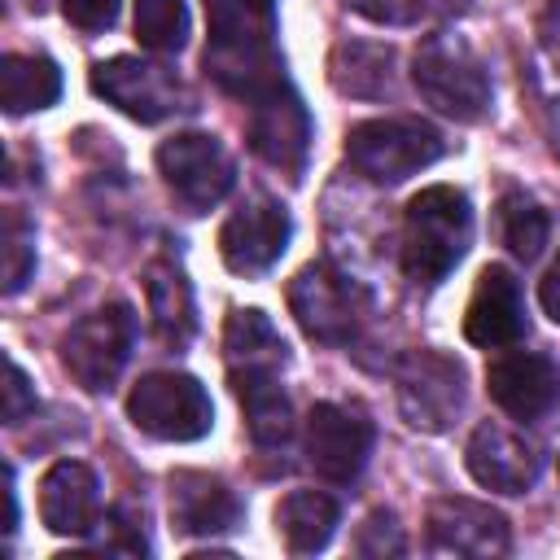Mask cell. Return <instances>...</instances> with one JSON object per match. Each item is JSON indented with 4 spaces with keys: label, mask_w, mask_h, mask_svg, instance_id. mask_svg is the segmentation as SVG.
Here are the masks:
<instances>
[{
    "label": "cell",
    "mask_w": 560,
    "mask_h": 560,
    "mask_svg": "<svg viewBox=\"0 0 560 560\" xmlns=\"http://www.w3.org/2000/svg\"><path fill=\"white\" fill-rule=\"evenodd\" d=\"M206 74L223 92L249 101L284 79L271 0H206Z\"/></svg>",
    "instance_id": "1"
},
{
    "label": "cell",
    "mask_w": 560,
    "mask_h": 560,
    "mask_svg": "<svg viewBox=\"0 0 560 560\" xmlns=\"http://www.w3.org/2000/svg\"><path fill=\"white\" fill-rule=\"evenodd\" d=\"M468 241H472V210L459 188L433 184L407 201L402 271L411 284H420V289L442 284L451 276V267L468 254Z\"/></svg>",
    "instance_id": "2"
},
{
    "label": "cell",
    "mask_w": 560,
    "mask_h": 560,
    "mask_svg": "<svg viewBox=\"0 0 560 560\" xmlns=\"http://www.w3.org/2000/svg\"><path fill=\"white\" fill-rule=\"evenodd\" d=\"M411 79H416L420 96L455 122H477L490 109V74L481 66V57L451 31H433L420 39Z\"/></svg>",
    "instance_id": "3"
},
{
    "label": "cell",
    "mask_w": 560,
    "mask_h": 560,
    "mask_svg": "<svg viewBox=\"0 0 560 560\" xmlns=\"http://www.w3.org/2000/svg\"><path fill=\"white\" fill-rule=\"evenodd\" d=\"M442 131L420 118H368L346 131V158L372 184H402L442 158Z\"/></svg>",
    "instance_id": "4"
},
{
    "label": "cell",
    "mask_w": 560,
    "mask_h": 560,
    "mask_svg": "<svg viewBox=\"0 0 560 560\" xmlns=\"http://www.w3.org/2000/svg\"><path fill=\"white\" fill-rule=\"evenodd\" d=\"M127 416L158 442H197L214 424L210 394L188 372H149L127 394Z\"/></svg>",
    "instance_id": "5"
},
{
    "label": "cell",
    "mask_w": 560,
    "mask_h": 560,
    "mask_svg": "<svg viewBox=\"0 0 560 560\" xmlns=\"http://www.w3.org/2000/svg\"><path fill=\"white\" fill-rule=\"evenodd\" d=\"M131 346H136V311L127 302H105L101 311L74 319L61 332V368L88 394H101L127 368Z\"/></svg>",
    "instance_id": "6"
},
{
    "label": "cell",
    "mask_w": 560,
    "mask_h": 560,
    "mask_svg": "<svg viewBox=\"0 0 560 560\" xmlns=\"http://www.w3.org/2000/svg\"><path fill=\"white\" fill-rule=\"evenodd\" d=\"M289 311L311 341L350 346L363 324V293L328 262H311L289 280Z\"/></svg>",
    "instance_id": "7"
},
{
    "label": "cell",
    "mask_w": 560,
    "mask_h": 560,
    "mask_svg": "<svg viewBox=\"0 0 560 560\" xmlns=\"http://www.w3.org/2000/svg\"><path fill=\"white\" fill-rule=\"evenodd\" d=\"M158 171L171 184V192L197 214L219 206L236 184L232 153L206 131H179V136L162 140L158 144Z\"/></svg>",
    "instance_id": "8"
},
{
    "label": "cell",
    "mask_w": 560,
    "mask_h": 560,
    "mask_svg": "<svg viewBox=\"0 0 560 560\" xmlns=\"http://www.w3.org/2000/svg\"><path fill=\"white\" fill-rule=\"evenodd\" d=\"M92 92L118 105L136 122H162L179 109L184 83L171 66L144 57H109L92 66Z\"/></svg>",
    "instance_id": "9"
},
{
    "label": "cell",
    "mask_w": 560,
    "mask_h": 560,
    "mask_svg": "<svg viewBox=\"0 0 560 560\" xmlns=\"http://www.w3.org/2000/svg\"><path fill=\"white\" fill-rule=\"evenodd\" d=\"M394 381H398L402 416L416 429L442 433L455 420V411L464 407V368L438 350H411L398 363Z\"/></svg>",
    "instance_id": "10"
},
{
    "label": "cell",
    "mask_w": 560,
    "mask_h": 560,
    "mask_svg": "<svg viewBox=\"0 0 560 560\" xmlns=\"http://www.w3.org/2000/svg\"><path fill=\"white\" fill-rule=\"evenodd\" d=\"M372 420L337 407V402H315L306 416V464L315 468V477L346 486L363 472L368 455H372Z\"/></svg>",
    "instance_id": "11"
},
{
    "label": "cell",
    "mask_w": 560,
    "mask_h": 560,
    "mask_svg": "<svg viewBox=\"0 0 560 560\" xmlns=\"http://www.w3.org/2000/svg\"><path fill=\"white\" fill-rule=\"evenodd\" d=\"M249 149L262 162L289 171V175H298L302 162H306V149H311V114H306L302 96L284 79L271 83L267 92L249 96Z\"/></svg>",
    "instance_id": "12"
},
{
    "label": "cell",
    "mask_w": 560,
    "mask_h": 560,
    "mask_svg": "<svg viewBox=\"0 0 560 560\" xmlns=\"http://www.w3.org/2000/svg\"><path fill=\"white\" fill-rule=\"evenodd\" d=\"M289 214L271 197H249L219 228V254L236 276H262L280 262L289 245Z\"/></svg>",
    "instance_id": "13"
},
{
    "label": "cell",
    "mask_w": 560,
    "mask_h": 560,
    "mask_svg": "<svg viewBox=\"0 0 560 560\" xmlns=\"http://www.w3.org/2000/svg\"><path fill=\"white\" fill-rule=\"evenodd\" d=\"M464 464H468V472H472L477 486L499 490V494H525L538 481L542 455H538V446L521 429L499 424V420H486V424L472 429L468 451H464Z\"/></svg>",
    "instance_id": "14"
},
{
    "label": "cell",
    "mask_w": 560,
    "mask_h": 560,
    "mask_svg": "<svg viewBox=\"0 0 560 560\" xmlns=\"http://www.w3.org/2000/svg\"><path fill=\"white\" fill-rule=\"evenodd\" d=\"M429 547L442 556L494 560L508 551V521L477 499H438L429 508Z\"/></svg>",
    "instance_id": "15"
},
{
    "label": "cell",
    "mask_w": 560,
    "mask_h": 560,
    "mask_svg": "<svg viewBox=\"0 0 560 560\" xmlns=\"http://www.w3.org/2000/svg\"><path fill=\"white\" fill-rule=\"evenodd\" d=\"M464 337L486 350H499L525 337V293H521V280L503 262H490L477 276V289L464 315Z\"/></svg>",
    "instance_id": "16"
},
{
    "label": "cell",
    "mask_w": 560,
    "mask_h": 560,
    "mask_svg": "<svg viewBox=\"0 0 560 560\" xmlns=\"http://www.w3.org/2000/svg\"><path fill=\"white\" fill-rule=\"evenodd\" d=\"M39 516L61 538H88L101 525V481L79 459H57L39 481Z\"/></svg>",
    "instance_id": "17"
},
{
    "label": "cell",
    "mask_w": 560,
    "mask_h": 560,
    "mask_svg": "<svg viewBox=\"0 0 560 560\" xmlns=\"http://www.w3.org/2000/svg\"><path fill=\"white\" fill-rule=\"evenodd\" d=\"M486 389L512 420H538L560 402V368L547 354L516 350L490 363Z\"/></svg>",
    "instance_id": "18"
},
{
    "label": "cell",
    "mask_w": 560,
    "mask_h": 560,
    "mask_svg": "<svg viewBox=\"0 0 560 560\" xmlns=\"http://www.w3.org/2000/svg\"><path fill=\"white\" fill-rule=\"evenodd\" d=\"M171 521L179 534H228L241 525V503L236 494L206 472H175L171 477Z\"/></svg>",
    "instance_id": "19"
},
{
    "label": "cell",
    "mask_w": 560,
    "mask_h": 560,
    "mask_svg": "<svg viewBox=\"0 0 560 560\" xmlns=\"http://www.w3.org/2000/svg\"><path fill=\"white\" fill-rule=\"evenodd\" d=\"M232 389L241 398L249 438L258 446H284L293 433V402L280 385V368H249L232 372Z\"/></svg>",
    "instance_id": "20"
},
{
    "label": "cell",
    "mask_w": 560,
    "mask_h": 560,
    "mask_svg": "<svg viewBox=\"0 0 560 560\" xmlns=\"http://www.w3.org/2000/svg\"><path fill=\"white\" fill-rule=\"evenodd\" d=\"M144 298H149V315L158 328V341L171 350H184L197 332V306H192V289L184 280V271L166 258L144 267Z\"/></svg>",
    "instance_id": "21"
},
{
    "label": "cell",
    "mask_w": 560,
    "mask_h": 560,
    "mask_svg": "<svg viewBox=\"0 0 560 560\" xmlns=\"http://www.w3.org/2000/svg\"><path fill=\"white\" fill-rule=\"evenodd\" d=\"M337 516H341L337 499H328L319 490H289L276 503V534L284 538V547L293 556H315L337 534Z\"/></svg>",
    "instance_id": "22"
},
{
    "label": "cell",
    "mask_w": 560,
    "mask_h": 560,
    "mask_svg": "<svg viewBox=\"0 0 560 560\" xmlns=\"http://www.w3.org/2000/svg\"><path fill=\"white\" fill-rule=\"evenodd\" d=\"M328 79H332L337 92L381 96L394 83V48L389 44H368V39H346L328 57Z\"/></svg>",
    "instance_id": "23"
},
{
    "label": "cell",
    "mask_w": 560,
    "mask_h": 560,
    "mask_svg": "<svg viewBox=\"0 0 560 560\" xmlns=\"http://www.w3.org/2000/svg\"><path fill=\"white\" fill-rule=\"evenodd\" d=\"M61 96V70L48 57H31V52H9L0 61V105L4 114H31V109H48Z\"/></svg>",
    "instance_id": "24"
},
{
    "label": "cell",
    "mask_w": 560,
    "mask_h": 560,
    "mask_svg": "<svg viewBox=\"0 0 560 560\" xmlns=\"http://www.w3.org/2000/svg\"><path fill=\"white\" fill-rule=\"evenodd\" d=\"M223 350H228V372H249V368H280L284 363V341L271 328L262 311H232L223 328Z\"/></svg>",
    "instance_id": "25"
},
{
    "label": "cell",
    "mask_w": 560,
    "mask_h": 560,
    "mask_svg": "<svg viewBox=\"0 0 560 560\" xmlns=\"http://www.w3.org/2000/svg\"><path fill=\"white\" fill-rule=\"evenodd\" d=\"M499 223H503V245H508L521 262H534V258L542 254L551 223H547V214H542L538 201H529L525 192H508V197L499 201Z\"/></svg>",
    "instance_id": "26"
},
{
    "label": "cell",
    "mask_w": 560,
    "mask_h": 560,
    "mask_svg": "<svg viewBox=\"0 0 560 560\" xmlns=\"http://www.w3.org/2000/svg\"><path fill=\"white\" fill-rule=\"evenodd\" d=\"M136 39L149 52H179L188 44L184 0H136Z\"/></svg>",
    "instance_id": "27"
},
{
    "label": "cell",
    "mask_w": 560,
    "mask_h": 560,
    "mask_svg": "<svg viewBox=\"0 0 560 560\" xmlns=\"http://www.w3.org/2000/svg\"><path fill=\"white\" fill-rule=\"evenodd\" d=\"M0 262H4V293H18L35 271V228L22 219V210H4Z\"/></svg>",
    "instance_id": "28"
},
{
    "label": "cell",
    "mask_w": 560,
    "mask_h": 560,
    "mask_svg": "<svg viewBox=\"0 0 560 560\" xmlns=\"http://www.w3.org/2000/svg\"><path fill=\"white\" fill-rule=\"evenodd\" d=\"M359 551L363 556H398L402 551V529L389 512H372L363 534H359Z\"/></svg>",
    "instance_id": "29"
},
{
    "label": "cell",
    "mask_w": 560,
    "mask_h": 560,
    "mask_svg": "<svg viewBox=\"0 0 560 560\" xmlns=\"http://www.w3.org/2000/svg\"><path fill=\"white\" fill-rule=\"evenodd\" d=\"M350 9L385 26H407L420 13H429V0H350Z\"/></svg>",
    "instance_id": "30"
},
{
    "label": "cell",
    "mask_w": 560,
    "mask_h": 560,
    "mask_svg": "<svg viewBox=\"0 0 560 560\" xmlns=\"http://www.w3.org/2000/svg\"><path fill=\"white\" fill-rule=\"evenodd\" d=\"M26 411H35V389L18 359H4V424H22Z\"/></svg>",
    "instance_id": "31"
},
{
    "label": "cell",
    "mask_w": 560,
    "mask_h": 560,
    "mask_svg": "<svg viewBox=\"0 0 560 560\" xmlns=\"http://www.w3.org/2000/svg\"><path fill=\"white\" fill-rule=\"evenodd\" d=\"M61 13L79 31H105L118 18V0H61Z\"/></svg>",
    "instance_id": "32"
},
{
    "label": "cell",
    "mask_w": 560,
    "mask_h": 560,
    "mask_svg": "<svg viewBox=\"0 0 560 560\" xmlns=\"http://www.w3.org/2000/svg\"><path fill=\"white\" fill-rule=\"evenodd\" d=\"M538 302H542V311L560 324V254H556V262L547 267V276L538 280Z\"/></svg>",
    "instance_id": "33"
},
{
    "label": "cell",
    "mask_w": 560,
    "mask_h": 560,
    "mask_svg": "<svg viewBox=\"0 0 560 560\" xmlns=\"http://www.w3.org/2000/svg\"><path fill=\"white\" fill-rule=\"evenodd\" d=\"M542 44L560 57V0L547 9V18H542Z\"/></svg>",
    "instance_id": "34"
},
{
    "label": "cell",
    "mask_w": 560,
    "mask_h": 560,
    "mask_svg": "<svg viewBox=\"0 0 560 560\" xmlns=\"http://www.w3.org/2000/svg\"><path fill=\"white\" fill-rule=\"evenodd\" d=\"M429 4H438V9H459L464 0H429Z\"/></svg>",
    "instance_id": "35"
}]
</instances>
